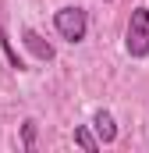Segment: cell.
<instances>
[{
  "label": "cell",
  "instance_id": "6da1fadb",
  "mask_svg": "<svg viewBox=\"0 0 149 153\" xmlns=\"http://www.w3.org/2000/svg\"><path fill=\"white\" fill-rule=\"evenodd\" d=\"M53 29H57V36L64 39V43H85L89 36V11L85 7H78V4H68V7H57L53 11Z\"/></svg>",
  "mask_w": 149,
  "mask_h": 153
},
{
  "label": "cell",
  "instance_id": "7a4b0ae2",
  "mask_svg": "<svg viewBox=\"0 0 149 153\" xmlns=\"http://www.w3.org/2000/svg\"><path fill=\"white\" fill-rule=\"evenodd\" d=\"M124 50H128V57H135V61L149 57V7H135V11L128 14Z\"/></svg>",
  "mask_w": 149,
  "mask_h": 153
},
{
  "label": "cell",
  "instance_id": "3957f363",
  "mask_svg": "<svg viewBox=\"0 0 149 153\" xmlns=\"http://www.w3.org/2000/svg\"><path fill=\"white\" fill-rule=\"evenodd\" d=\"M21 43H25V50H29V53H32L36 61H46V64H50V61L57 57L53 43H50L46 36H39L36 29H21Z\"/></svg>",
  "mask_w": 149,
  "mask_h": 153
},
{
  "label": "cell",
  "instance_id": "277c9868",
  "mask_svg": "<svg viewBox=\"0 0 149 153\" xmlns=\"http://www.w3.org/2000/svg\"><path fill=\"white\" fill-rule=\"evenodd\" d=\"M92 132H96L100 146H114L117 143V121H114L110 111H96L92 114Z\"/></svg>",
  "mask_w": 149,
  "mask_h": 153
},
{
  "label": "cell",
  "instance_id": "5b68a950",
  "mask_svg": "<svg viewBox=\"0 0 149 153\" xmlns=\"http://www.w3.org/2000/svg\"><path fill=\"white\" fill-rule=\"evenodd\" d=\"M74 146H82L85 153L103 150V146H100V139H96V132H92L89 125H78V128H74Z\"/></svg>",
  "mask_w": 149,
  "mask_h": 153
},
{
  "label": "cell",
  "instance_id": "8992f818",
  "mask_svg": "<svg viewBox=\"0 0 149 153\" xmlns=\"http://www.w3.org/2000/svg\"><path fill=\"white\" fill-rule=\"evenodd\" d=\"M0 50H4V57H7V64H11L14 71H25V61L18 57V50H14V43H11V36H7L4 25H0Z\"/></svg>",
  "mask_w": 149,
  "mask_h": 153
},
{
  "label": "cell",
  "instance_id": "52a82bcc",
  "mask_svg": "<svg viewBox=\"0 0 149 153\" xmlns=\"http://www.w3.org/2000/svg\"><path fill=\"white\" fill-rule=\"evenodd\" d=\"M36 135H39V121L36 117H25L21 121V150H36Z\"/></svg>",
  "mask_w": 149,
  "mask_h": 153
},
{
  "label": "cell",
  "instance_id": "ba28073f",
  "mask_svg": "<svg viewBox=\"0 0 149 153\" xmlns=\"http://www.w3.org/2000/svg\"><path fill=\"white\" fill-rule=\"evenodd\" d=\"M103 4H110V0H103Z\"/></svg>",
  "mask_w": 149,
  "mask_h": 153
}]
</instances>
